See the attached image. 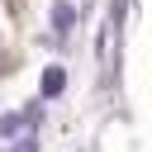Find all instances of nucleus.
Masks as SVG:
<instances>
[{
    "mask_svg": "<svg viewBox=\"0 0 152 152\" xmlns=\"http://www.w3.org/2000/svg\"><path fill=\"white\" fill-rule=\"evenodd\" d=\"M62 90H66V71L62 66H48L43 71V100H57Z\"/></svg>",
    "mask_w": 152,
    "mask_h": 152,
    "instance_id": "f03ea898",
    "label": "nucleus"
},
{
    "mask_svg": "<svg viewBox=\"0 0 152 152\" xmlns=\"http://www.w3.org/2000/svg\"><path fill=\"white\" fill-rule=\"evenodd\" d=\"M10 152H38V138H33V133H24V138H19Z\"/></svg>",
    "mask_w": 152,
    "mask_h": 152,
    "instance_id": "7ed1b4c3",
    "label": "nucleus"
},
{
    "mask_svg": "<svg viewBox=\"0 0 152 152\" xmlns=\"http://www.w3.org/2000/svg\"><path fill=\"white\" fill-rule=\"evenodd\" d=\"M71 28H76V0H57V5H52V33L62 38V33H71ZM57 38H52V43H57Z\"/></svg>",
    "mask_w": 152,
    "mask_h": 152,
    "instance_id": "f257e3e1",
    "label": "nucleus"
}]
</instances>
